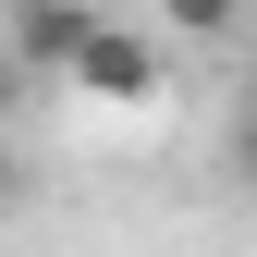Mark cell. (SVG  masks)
<instances>
[{"mask_svg": "<svg viewBox=\"0 0 257 257\" xmlns=\"http://www.w3.org/2000/svg\"><path fill=\"white\" fill-rule=\"evenodd\" d=\"M61 86L98 98V110H147V98H159V37H147V25H122V13H98V25H86V49L61 61Z\"/></svg>", "mask_w": 257, "mask_h": 257, "instance_id": "6da1fadb", "label": "cell"}, {"mask_svg": "<svg viewBox=\"0 0 257 257\" xmlns=\"http://www.w3.org/2000/svg\"><path fill=\"white\" fill-rule=\"evenodd\" d=\"M86 25H98V0H0V37H13L25 74H61L86 49Z\"/></svg>", "mask_w": 257, "mask_h": 257, "instance_id": "7a4b0ae2", "label": "cell"}, {"mask_svg": "<svg viewBox=\"0 0 257 257\" xmlns=\"http://www.w3.org/2000/svg\"><path fill=\"white\" fill-rule=\"evenodd\" d=\"M172 37H245V0H159Z\"/></svg>", "mask_w": 257, "mask_h": 257, "instance_id": "3957f363", "label": "cell"}, {"mask_svg": "<svg viewBox=\"0 0 257 257\" xmlns=\"http://www.w3.org/2000/svg\"><path fill=\"white\" fill-rule=\"evenodd\" d=\"M233 184L257 196V110H233Z\"/></svg>", "mask_w": 257, "mask_h": 257, "instance_id": "277c9868", "label": "cell"}, {"mask_svg": "<svg viewBox=\"0 0 257 257\" xmlns=\"http://www.w3.org/2000/svg\"><path fill=\"white\" fill-rule=\"evenodd\" d=\"M25 208V159H13V135H0V220Z\"/></svg>", "mask_w": 257, "mask_h": 257, "instance_id": "5b68a950", "label": "cell"}, {"mask_svg": "<svg viewBox=\"0 0 257 257\" xmlns=\"http://www.w3.org/2000/svg\"><path fill=\"white\" fill-rule=\"evenodd\" d=\"M233 110H257V61H245V98H233Z\"/></svg>", "mask_w": 257, "mask_h": 257, "instance_id": "8992f818", "label": "cell"}]
</instances>
